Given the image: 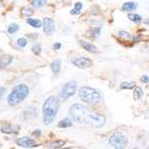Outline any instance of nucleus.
Wrapping results in <instances>:
<instances>
[{
  "label": "nucleus",
  "mask_w": 149,
  "mask_h": 149,
  "mask_svg": "<svg viewBox=\"0 0 149 149\" xmlns=\"http://www.w3.org/2000/svg\"><path fill=\"white\" fill-rule=\"evenodd\" d=\"M145 23H146V24H149V20H146V21H145Z\"/></svg>",
  "instance_id": "nucleus-34"
},
{
  "label": "nucleus",
  "mask_w": 149,
  "mask_h": 149,
  "mask_svg": "<svg viewBox=\"0 0 149 149\" xmlns=\"http://www.w3.org/2000/svg\"><path fill=\"white\" fill-rule=\"evenodd\" d=\"M43 28L46 35H53L55 32V22L51 18H44L43 21Z\"/></svg>",
  "instance_id": "nucleus-8"
},
{
  "label": "nucleus",
  "mask_w": 149,
  "mask_h": 149,
  "mask_svg": "<svg viewBox=\"0 0 149 149\" xmlns=\"http://www.w3.org/2000/svg\"><path fill=\"white\" fill-rule=\"evenodd\" d=\"M47 0H33L32 1V5L34 8H42L44 5H46Z\"/></svg>",
  "instance_id": "nucleus-22"
},
{
  "label": "nucleus",
  "mask_w": 149,
  "mask_h": 149,
  "mask_svg": "<svg viewBox=\"0 0 149 149\" xmlns=\"http://www.w3.org/2000/svg\"><path fill=\"white\" fill-rule=\"evenodd\" d=\"M19 30V26L17 24H11V25L8 26V29H7V31H8L9 34H14V33H16L17 31Z\"/></svg>",
  "instance_id": "nucleus-24"
},
{
  "label": "nucleus",
  "mask_w": 149,
  "mask_h": 149,
  "mask_svg": "<svg viewBox=\"0 0 149 149\" xmlns=\"http://www.w3.org/2000/svg\"><path fill=\"white\" fill-rule=\"evenodd\" d=\"M70 115L72 119L78 123L91 125L95 128H100L104 125L105 116L97 112H93L90 109L80 103H74L70 109Z\"/></svg>",
  "instance_id": "nucleus-1"
},
{
  "label": "nucleus",
  "mask_w": 149,
  "mask_h": 149,
  "mask_svg": "<svg viewBox=\"0 0 149 149\" xmlns=\"http://www.w3.org/2000/svg\"><path fill=\"white\" fill-rule=\"evenodd\" d=\"M37 115V109L35 107H28L23 110V118L25 120H30L36 117Z\"/></svg>",
  "instance_id": "nucleus-10"
},
{
  "label": "nucleus",
  "mask_w": 149,
  "mask_h": 149,
  "mask_svg": "<svg viewBox=\"0 0 149 149\" xmlns=\"http://www.w3.org/2000/svg\"><path fill=\"white\" fill-rule=\"evenodd\" d=\"M73 125V122L70 118H65V119H62L61 121L59 122L58 124V127L59 128H67V127H71Z\"/></svg>",
  "instance_id": "nucleus-16"
},
{
  "label": "nucleus",
  "mask_w": 149,
  "mask_h": 149,
  "mask_svg": "<svg viewBox=\"0 0 149 149\" xmlns=\"http://www.w3.org/2000/svg\"><path fill=\"white\" fill-rule=\"evenodd\" d=\"M34 135H37V136H40L41 135V131H40V129H37V130H35L34 131Z\"/></svg>",
  "instance_id": "nucleus-33"
},
{
  "label": "nucleus",
  "mask_w": 149,
  "mask_h": 149,
  "mask_svg": "<svg viewBox=\"0 0 149 149\" xmlns=\"http://www.w3.org/2000/svg\"><path fill=\"white\" fill-rule=\"evenodd\" d=\"M22 13L25 16H31L33 14V11L30 10V9H28V8H23L22 9Z\"/></svg>",
  "instance_id": "nucleus-29"
},
{
  "label": "nucleus",
  "mask_w": 149,
  "mask_h": 149,
  "mask_svg": "<svg viewBox=\"0 0 149 149\" xmlns=\"http://www.w3.org/2000/svg\"><path fill=\"white\" fill-rule=\"evenodd\" d=\"M11 62H12V56H10V55H3V56L0 57V67L1 68L8 66Z\"/></svg>",
  "instance_id": "nucleus-13"
},
{
  "label": "nucleus",
  "mask_w": 149,
  "mask_h": 149,
  "mask_svg": "<svg viewBox=\"0 0 149 149\" xmlns=\"http://www.w3.org/2000/svg\"><path fill=\"white\" fill-rule=\"evenodd\" d=\"M118 35L120 36V37H122V38H125V39H131V38H132L130 33L126 32V31H119Z\"/></svg>",
  "instance_id": "nucleus-27"
},
{
  "label": "nucleus",
  "mask_w": 149,
  "mask_h": 149,
  "mask_svg": "<svg viewBox=\"0 0 149 149\" xmlns=\"http://www.w3.org/2000/svg\"><path fill=\"white\" fill-rule=\"evenodd\" d=\"M27 23L29 25L33 26L34 28H40L42 26V21L39 19H33V18H28L27 19Z\"/></svg>",
  "instance_id": "nucleus-17"
},
{
  "label": "nucleus",
  "mask_w": 149,
  "mask_h": 149,
  "mask_svg": "<svg viewBox=\"0 0 149 149\" xmlns=\"http://www.w3.org/2000/svg\"><path fill=\"white\" fill-rule=\"evenodd\" d=\"M77 91V83L74 81H71L69 83H67L66 85L64 86V88H62V92L60 93V102H66L68 100L70 97H73V95L76 93Z\"/></svg>",
  "instance_id": "nucleus-6"
},
{
  "label": "nucleus",
  "mask_w": 149,
  "mask_h": 149,
  "mask_svg": "<svg viewBox=\"0 0 149 149\" xmlns=\"http://www.w3.org/2000/svg\"><path fill=\"white\" fill-rule=\"evenodd\" d=\"M81 8H83V3L81 2H76L74 7L71 10V14L72 15H78V14L81 13Z\"/></svg>",
  "instance_id": "nucleus-18"
},
{
  "label": "nucleus",
  "mask_w": 149,
  "mask_h": 149,
  "mask_svg": "<svg viewBox=\"0 0 149 149\" xmlns=\"http://www.w3.org/2000/svg\"><path fill=\"white\" fill-rule=\"evenodd\" d=\"M71 62L74 66L80 69L90 68V67L93 66V61L86 57H74L71 60Z\"/></svg>",
  "instance_id": "nucleus-7"
},
{
  "label": "nucleus",
  "mask_w": 149,
  "mask_h": 149,
  "mask_svg": "<svg viewBox=\"0 0 149 149\" xmlns=\"http://www.w3.org/2000/svg\"><path fill=\"white\" fill-rule=\"evenodd\" d=\"M119 88H120V90H132V88H135V83L132 81H123V83L120 84Z\"/></svg>",
  "instance_id": "nucleus-14"
},
{
  "label": "nucleus",
  "mask_w": 149,
  "mask_h": 149,
  "mask_svg": "<svg viewBox=\"0 0 149 149\" xmlns=\"http://www.w3.org/2000/svg\"><path fill=\"white\" fill-rule=\"evenodd\" d=\"M28 44V41L27 39H25V38H19V39L17 40V45L19 47H25L26 45Z\"/></svg>",
  "instance_id": "nucleus-26"
},
{
  "label": "nucleus",
  "mask_w": 149,
  "mask_h": 149,
  "mask_svg": "<svg viewBox=\"0 0 149 149\" xmlns=\"http://www.w3.org/2000/svg\"><path fill=\"white\" fill-rule=\"evenodd\" d=\"M62 47L61 43H56V44H54V46H53V48H54V50H60Z\"/></svg>",
  "instance_id": "nucleus-31"
},
{
  "label": "nucleus",
  "mask_w": 149,
  "mask_h": 149,
  "mask_svg": "<svg viewBox=\"0 0 149 149\" xmlns=\"http://www.w3.org/2000/svg\"><path fill=\"white\" fill-rule=\"evenodd\" d=\"M1 131L3 132V133H8V134H10V133H14L16 130H15V128H14L12 125H5V126H2V128H1Z\"/></svg>",
  "instance_id": "nucleus-23"
},
{
  "label": "nucleus",
  "mask_w": 149,
  "mask_h": 149,
  "mask_svg": "<svg viewBox=\"0 0 149 149\" xmlns=\"http://www.w3.org/2000/svg\"><path fill=\"white\" fill-rule=\"evenodd\" d=\"M59 110V100L56 97H50L46 100L43 105V116L46 125L53 123Z\"/></svg>",
  "instance_id": "nucleus-2"
},
{
  "label": "nucleus",
  "mask_w": 149,
  "mask_h": 149,
  "mask_svg": "<svg viewBox=\"0 0 149 149\" xmlns=\"http://www.w3.org/2000/svg\"><path fill=\"white\" fill-rule=\"evenodd\" d=\"M79 97L84 102L91 105L97 104L102 100V95L97 91H95V88H88V86H83V88H80Z\"/></svg>",
  "instance_id": "nucleus-4"
},
{
  "label": "nucleus",
  "mask_w": 149,
  "mask_h": 149,
  "mask_svg": "<svg viewBox=\"0 0 149 149\" xmlns=\"http://www.w3.org/2000/svg\"><path fill=\"white\" fill-rule=\"evenodd\" d=\"M109 144L110 147L112 148L122 149V148H125L127 146L128 139H127V136L124 133L116 131L110 135V137L109 139Z\"/></svg>",
  "instance_id": "nucleus-5"
},
{
  "label": "nucleus",
  "mask_w": 149,
  "mask_h": 149,
  "mask_svg": "<svg viewBox=\"0 0 149 149\" xmlns=\"http://www.w3.org/2000/svg\"><path fill=\"white\" fill-rule=\"evenodd\" d=\"M80 44H81V48H83L84 50H86V51H88L90 53H93V54H97V53H98L97 48L95 47V45H93L92 43L86 42V41H84V40H81Z\"/></svg>",
  "instance_id": "nucleus-11"
},
{
  "label": "nucleus",
  "mask_w": 149,
  "mask_h": 149,
  "mask_svg": "<svg viewBox=\"0 0 149 149\" xmlns=\"http://www.w3.org/2000/svg\"><path fill=\"white\" fill-rule=\"evenodd\" d=\"M66 144V142H65L64 140H56V141H53V142L49 143L47 145L48 148H60V147H63V146Z\"/></svg>",
  "instance_id": "nucleus-15"
},
{
  "label": "nucleus",
  "mask_w": 149,
  "mask_h": 149,
  "mask_svg": "<svg viewBox=\"0 0 149 149\" xmlns=\"http://www.w3.org/2000/svg\"><path fill=\"white\" fill-rule=\"evenodd\" d=\"M31 50H32V52L34 53L35 55H40L41 54V45L40 44H35Z\"/></svg>",
  "instance_id": "nucleus-25"
},
{
  "label": "nucleus",
  "mask_w": 149,
  "mask_h": 149,
  "mask_svg": "<svg viewBox=\"0 0 149 149\" xmlns=\"http://www.w3.org/2000/svg\"><path fill=\"white\" fill-rule=\"evenodd\" d=\"M60 68H61V64H60V60H56L51 64V69L53 71V73L55 74H59L60 72Z\"/></svg>",
  "instance_id": "nucleus-20"
},
{
  "label": "nucleus",
  "mask_w": 149,
  "mask_h": 149,
  "mask_svg": "<svg viewBox=\"0 0 149 149\" xmlns=\"http://www.w3.org/2000/svg\"><path fill=\"white\" fill-rule=\"evenodd\" d=\"M122 10L123 11H126V12H130V11H133L137 8V4L135 2H132V1H129V2H125V3L122 5Z\"/></svg>",
  "instance_id": "nucleus-12"
},
{
  "label": "nucleus",
  "mask_w": 149,
  "mask_h": 149,
  "mask_svg": "<svg viewBox=\"0 0 149 149\" xmlns=\"http://www.w3.org/2000/svg\"><path fill=\"white\" fill-rule=\"evenodd\" d=\"M100 32H102V28L100 27H97V28H95L93 30V37H98V36L100 35Z\"/></svg>",
  "instance_id": "nucleus-28"
},
{
  "label": "nucleus",
  "mask_w": 149,
  "mask_h": 149,
  "mask_svg": "<svg viewBox=\"0 0 149 149\" xmlns=\"http://www.w3.org/2000/svg\"><path fill=\"white\" fill-rule=\"evenodd\" d=\"M4 93H5V88H0V100H1V97H3Z\"/></svg>",
  "instance_id": "nucleus-32"
},
{
  "label": "nucleus",
  "mask_w": 149,
  "mask_h": 149,
  "mask_svg": "<svg viewBox=\"0 0 149 149\" xmlns=\"http://www.w3.org/2000/svg\"><path fill=\"white\" fill-rule=\"evenodd\" d=\"M29 93V88L24 84H20L14 86L10 95H8L7 98V102H8L9 105L14 107V105H17L18 103L22 102L26 97H28Z\"/></svg>",
  "instance_id": "nucleus-3"
},
{
  "label": "nucleus",
  "mask_w": 149,
  "mask_h": 149,
  "mask_svg": "<svg viewBox=\"0 0 149 149\" xmlns=\"http://www.w3.org/2000/svg\"><path fill=\"white\" fill-rule=\"evenodd\" d=\"M143 90L140 88V86H135V88H134V93H133V95H134V98H135L136 100H139L141 97H142L143 95Z\"/></svg>",
  "instance_id": "nucleus-21"
},
{
  "label": "nucleus",
  "mask_w": 149,
  "mask_h": 149,
  "mask_svg": "<svg viewBox=\"0 0 149 149\" xmlns=\"http://www.w3.org/2000/svg\"><path fill=\"white\" fill-rule=\"evenodd\" d=\"M16 143H17V145H19L20 147H24V148H31V147L37 146L36 141L31 138H29V137L18 138L17 140H16Z\"/></svg>",
  "instance_id": "nucleus-9"
},
{
  "label": "nucleus",
  "mask_w": 149,
  "mask_h": 149,
  "mask_svg": "<svg viewBox=\"0 0 149 149\" xmlns=\"http://www.w3.org/2000/svg\"><path fill=\"white\" fill-rule=\"evenodd\" d=\"M140 81H142V83H144V84H147L148 81H149V78L147 76H142L140 78Z\"/></svg>",
  "instance_id": "nucleus-30"
},
{
  "label": "nucleus",
  "mask_w": 149,
  "mask_h": 149,
  "mask_svg": "<svg viewBox=\"0 0 149 149\" xmlns=\"http://www.w3.org/2000/svg\"><path fill=\"white\" fill-rule=\"evenodd\" d=\"M127 18L134 23H140L141 21H142V17H141L140 15L134 14V13H129L128 15H127Z\"/></svg>",
  "instance_id": "nucleus-19"
}]
</instances>
